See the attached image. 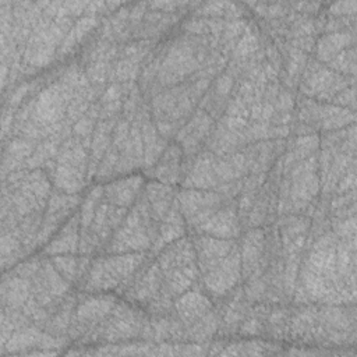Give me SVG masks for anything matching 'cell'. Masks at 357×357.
<instances>
[{"mask_svg": "<svg viewBox=\"0 0 357 357\" xmlns=\"http://www.w3.org/2000/svg\"><path fill=\"white\" fill-rule=\"evenodd\" d=\"M337 237L329 230L308 238L301 254L296 278V301L318 304H353L356 289L350 287L337 271Z\"/></svg>", "mask_w": 357, "mask_h": 357, "instance_id": "obj_1", "label": "cell"}, {"mask_svg": "<svg viewBox=\"0 0 357 357\" xmlns=\"http://www.w3.org/2000/svg\"><path fill=\"white\" fill-rule=\"evenodd\" d=\"M289 337L318 344L353 343L356 337L354 307L342 304L307 305L290 315Z\"/></svg>", "mask_w": 357, "mask_h": 357, "instance_id": "obj_2", "label": "cell"}, {"mask_svg": "<svg viewBox=\"0 0 357 357\" xmlns=\"http://www.w3.org/2000/svg\"><path fill=\"white\" fill-rule=\"evenodd\" d=\"M199 278L205 290L216 298L227 296L241 280L240 247L234 240L194 234Z\"/></svg>", "mask_w": 357, "mask_h": 357, "instance_id": "obj_3", "label": "cell"}, {"mask_svg": "<svg viewBox=\"0 0 357 357\" xmlns=\"http://www.w3.org/2000/svg\"><path fill=\"white\" fill-rule=\"evenodd\" d=\"M52 185L43 169H24L6 176L1 195V230L14 227L25 216L43 213Z\"/></svg>", "mask_w": 357, "mask_h": 357, "instance_id": "obj_4", "label": "cell"}, {"mask_svg": "<svg viewBox=\"0 0 357 357\" xmlns=\"http://www.w3.org/2000/svg\"><path fill=\"white\" fill-rule=\"evenodd\" d=\"M128 209L109 204L103 187H93L81 204L78 254L92 255L106 248Z\"/></svg>", "mask_w": 357, "mask_h": 357, "instance_id": "obj_5", "label": "cell"}, {"mask_svg": "<svg viewBox=\"0 0 357 357\" xmlns=\"http://www.w3.org/2000/svg\"><path fill=\"white\" fill-rule=\"evenodd\" d=\"M319 188L318 156L314 155L282 173L278 190V213L311 218Z\"/></svg>", "mask_w": 357, "mask_h": 357, "instance_id": "obj_6", "label": "cell"}, {"mask_svg": "<svg viewBox=\"0 0 357 357\" xmlns=\"http://www.w3.org/2000/svg\"><path fill=\"white\" fill-rule=\"evenodd\" d=\"M156 236L158 222L151 213L144 192H141L137 202L130 208L112 236L105 251L107 254L145 252L146 250H152Z\"/></svg>", "mask_w": 357, "mask_h": 357, "instance_id": "obj_7", "label": "cell"}, {"mask_svg": "<svg viewBox=\"0 0 357 357\" xmlns=\"http://www.w3.org/2000/svg\"><path fill=\"white\" fill-rule=\"evenodd\" d=\"M117 291L124 297V300L142 308L149 315L170 311L174 303V297L166 286L156 259H146L134 276Z\"/></svg>", "mask_w": 357, "mask_h": 357, "instance_id": "obj_8", "label": "cell"}, {"mask_svg": "<svg viewBox=\"0 0 357 357\" xmlns=\"http://www.w3.org/2000/svg\"><path fill=\"white\" fill-rule=\"evenodd\" d=\"M146 259L145 252L100 255L91 262L82 289L86 293L120 290Z\"/></svg>", "mask_w": 357, "mask_h": 357, "instance_id": "obj_9", "label": "cell"}, {"mask_svg": "<svg viewBox=\"0 0 357 357\" xmlns=\"http://www.w3.org/2000/svg\"><path fill=\"white\" fill-rule=\"evenodd\" d=\"M156 262L173 297L190 290L199 278L192 240L184 236L165 245L158 252Z\"/></svg>", "mask_w": 357, "mask_h": 357, "instance_id": "obj_10", "label": "cell"}, {"mask_svg": "<svg viewBox=\"0 0 357 357\" xmlns=\"http://www.w3.org/2000/svg\"><path fill=\"white\" fill-rule=\"evenodd\" d=\"M88 149L70 135L61 145L56 159L43 167L56 190L78 194L88 181Z\"/></svg>", "mask_w": 357, "mask_h": 357, "instance_id": "obj_11", "label": "cell"}, {"mask_svg": "<svg viewBox=\"0 0 357 357\" xmlns=\"http://www.w3.org/2000/svg\"><path fill=\"white\" fill-rule=\"evenodd\" d=\"M149 319L145 311L127 300H117L113 310L89 335L86 343H117L148 337Z\"/></svg>", "mask_w": 357, "mask_h": 357, "instance_id": "obj_12", "label": "cell"}, {"mask_svg": "<svg viewBox=\"0 0 357 357\" xmlns=\"http://www.w3.org/2000/svg\"><path fill=\"white\" fill-rule=\"evenodd\" d=\"M298 84L305 98L332 103L342 91L354 85V77L342 75L318 60L308 59Z\"/></svg>", "mask_w": 357, "mask_h": 357, "instance_id": "obj_13", "label": "cell"}, {"mask_svg": "<svg viewBox=\"0 0 357 357\" xmlns=\"http://www.w3.org/2000/svg\"><path fill=\"white\" fill-rule=\"evenodd\" d=\"M116 303L117 298L113 294L88 293L84 296H78V301L74 308L68 331V337L75 342L86 343L89 335L107 317Z\"/></svg>", "mask_w": 357, "mask_h": 357, "instance_id": "obj_14", "label": "cell"}, {"mask_svg": "<svg viewBox=\"0 0 357 357\" xmlns=\"http://www.w3.org/2000/svg\"><path fill=\"white\" fill-rule=\"evenodd\" d=\"M230 199L233 198L213 190L183 188L177 192L180 212L184 218L185 226H188L192 231L211 219Z\"/></svg>", "mask_w": 357, "mask_h": 357, "instance_id": "obj_15", "label": "cell"}, {"mask_svg": "<svg viewBox=\"0 0 357 357\" xmlns=\"http://www.w3.org/2000/svg\"><path fill=\"white\" fill-rule=\"evenodd\" d=\"M298 120L310 131H336L354 123V110L333 105L318 102L310 98H303L298 102Z\"/></svg>", "mask_w": 357, "mask_h": 357, "instance_id": "obj_16", "label": "cell"}, {"mask_svg": "<svg viewBox=\"0 0 357 357\" xmlns=\"http://www.w3.org/2000/svg\"><path fill=\"white\" fill-rule=\"evenodd\" d=\"M28 279L31 282L33 298L49 312L70 293L71 289V284L56 271L50 258H40Z\"/></svg>", "mask_w": 357, "mask_h": 357, "instance_id": "obj_17", "label": "cell"}, {"mask_svg": "<svg viewBox=\"0 0 357 357\" xmlns=\"http://www.w3.org/2000/svg\"><path fill=\"white\" fill-rule=\"evenodd\" d=\"M67 342L64 337H54L36 325L22 326L11 333L8 340L3 343V353H28V354H49L56 353V349L63 347Z\"/></svg>", "mask_w": 357, "mask_h": 357, "instance_id": "obj_18", "label": "cell"}, {"mask_svg": "<svg viewBox=\"0 0 357 357\" xmlns=\"http://www.w3.org/2000/svg\"><path fill=\"white\" fill-rule=\"evenodd\" d=\"M79 201L81 199L77 194H67L56 188L52 190L46 209L43 212L36 245L45 244L56 233V230L71 218L79 205Z\"/></svg>", "mask_w": 357, "mask_h": 357, "instance_id": "obj_19", "label": "cell"}, {"mask_svg": "<svg viewBox=\"0 0 357 357\" xmlns=\"http://www.w3.org/2000/svg\"><path fill=\"white\" fill-rule=\"evenodd\" d=\"M215 120L202 109H195L187 123L176 134V144L181 148L185 158H194L206 145Z\"/></svg>", "mask_w": 357, "mask_h": 357, "instance_id": "obj_20", "label": "cell"}, {"mask_svg": "<svg viewBox=\"0 0 357 357\" xmlns=\"http://www.w3.org/2000/svg\"><path fill=\"white\" fill-rule=\"evenodd\" d=\"M276 229L283 255H301L310 238L311 218L307 215H283Z\"/></svg>", "mask_w": 357, "mask_h": 357, "instance_id": "obj_21", "label": "cell"}, {"mask_svg": "<svg viewBox=\"0 0 357 357\" xmlns=\"http://www.w3.org/2000/svg\"><path fill=\"white\" fill-rule=\"evenodd\" d=\"M240 258H241V279L250 280L259 278L264 273V254H265V230L261 227H251L241 238Z\"/></svg>", "mask_w": 357, "mask_h": 357, "instance_id": "obj_22", "label": "cell"}, {"mask_svg": "<svg viewBox=\"0 0 357 357\" xmlns=\"http://www.w3.org/2000/svg\"><path fill=\"white\" fill-rule=\"evenodd\" d=\"M195 234H205L218 238L234 240L241 233V222L237 212V201L230 199L222 209H219L211 219L201 225Z\"/></svg>", "mask_w": 357, "mask_h": 357, "instance_id": "obj_23", "label": "cell"}, {"mask_svg": "<svg viewBox=\"0 0 357 357\" xmlns=\"http://www.w3.org/2000/svg\"><path fill=\"white\" fill-rule=\"evenodd\" d=\"M225 298L226 300L220 303L218 310L220 318L219 332L231 335L238 332V328L251 307V301L247 298L244 287H234L227 296H225Z\"/></svg>", "mask_w": 357, "mask_h": 357, "instance_id": "obj_24", "label": "cell"}, {"mask_svg": "<svg viewBox=\"0 0 357 357\" xmlns=\"http://www.w3.org/2000/svg\"><path fill=\"white\" fill-rule=\"evenodd\" d=\"M144 187L145 183L141 176H127L107 183L103 187V198L109 204L130 209L137 202Z\"/></svg>", "mask_w": 357, "mask_h": 357, "instance_id": "obj_25", "label": "cell"}, {"mask_svg": "<svg viewBox=\"0 0 357 357\" xmlns=\"http://www.w3.org/2000/svg\"><path fill=\"white\" fill-rule=\"evenodd\" d=\"M174 311L184 328L192 325L213 310L211 298L199 290H187L173 303Z\"/></svg>", "mask_w": 357, "mask_h": 357, "instance_id": "obj_26", "label": "cell"}, {"mask_svg": "<svg viewBox=\"0 0 357 357\" xmlns=\"http://www.w3.org/2000/svg\"><path fill=\"white\" fill-rule=\"evenodd\" d=\"M139 126H141V135L144 144V166L146 169L152 167L163 151L167 146V138H165L156 128L152 117L151 110L145 107V110L138 116Z\"/></svg>", "mask_w": 357, "mask_h": 357, "instance_id": "obj_27", "label": "cell"}, {"mask_svg": "<svg viewBox=\"0 0 357 357\" xmlns=\"http://www.w3.org/2000/svg\"><path fill=\"white\" fill-rule=\"evenodd\" d=\"M183 158L184 153L177 144L167 145L158 162L149 167L151 176L163 184H176L181 180V173L184 172L183 167Z\"/></svg>", "mask_w": 357, "mask_h": 357, "instance_id": "obj_28", "label": "cell"}, {"mask_svg": "<svg viewBox=\"0 0 357 357\" xmlns=\"http://www.w3.org/2000/svg\"><path fill=\"white\" fill-rule=\"evenodd\" d=\"M117 119H99L96 123V127L93 130V135L89 145V163H88V180L95 177L96 170L99 167L100 160L103 159L106 151L109 149L112 139H113V131L117 123Z\"/></svg>", "mask_w": 357, "mask_h": 357, "instance_id": "obj_29", "label": "cell"}, {"mask_svg": "<svg viewBox=\"0 0 357 357\" xmlns=\"http://www.w3.org/2000/svg\"><path fill=\"white\" fill-rule=\"evenodd\" d=\"M79 247V213L75 212L46 244L43 254L47 257L77 254Z\"/></svg>", "mask_w": 357, "mask_h": 357, "instance_id": "obj_30", "label": "cell"}, {"mask_svg": "<svg viewBox=\"0 0 357 357\" xmlns=\"http://www.w3.org/2000/svg\"><path fill=\"white\" fill-rule=\"evenodd\" d=\"M77 301L78 296L68 293L54 308L50 310L47 321L42 329L54 337L67 339Z\"/></svg>", "mask_w": 357, "mask_h": 357, "instance_id": "obj_31", "label": "cell"}, {"mask_svg": "<svg viewBox=\"0 0 357 357\" xmlns=\"http://www.w3.org/2000/svg\"><path fill=\"white\" fill-rule=\"evenodd\" d=\"M38 144L28 138L13 137L3 152V178L14 172L24 170Z\"/></svg>", "mask_w": 357, "mask_h": 357, "instance_id": "obj_32", "label": "cell"}, {"mask_svg": "<svg viewBox=\"0 0 357 357\" xmlns=\"http://www.w3.org/2000/svg\"><path fill=\"white\" fill-rule=\"evenodd\" d=\"M50 262L70 284L82 286L92 261L89 255L79 254L77 257L75 254H64L50 257Z\"/></svg>", "mask_w": 357, "mask_h": 357, "instance_id": "obj_33", "label": "cell"}, {"mask_svg": "<svg viewBox=\"0 0 357 357\" xmlns=\"http://www.w3.org/2000/svg\"><path fill=\"white\" fill-rule=\"evenodd\" d=\"M354 45V31L329 32L315 42V60L328 64L336 54Z\"/></svg>", "mask_w": 357, "mask_h": 357, "instance_id": "obj_34", "label": "cell"}, {"mask_svg": "<svg viewBox=\"0 0 357 357\" xmlns=\"http://www.w3.org/2000/svg\"><path fill=\"white\" fill-rule=\"evenodd\" d=\"M98 25V17H96V11H85L84 17H81L78 21L74 22V25L71 26L70 32L67 33V36L64 38L59 52H57V57L59 59H64L67 57V54H70L85 38L86 35Z\"/></svg>", "mask_w": 357, "mask_h": 357, "instance_id": "obj_35", "label": "cell"}, {"mask_svg": "<svg viewBox=\"0 0 357 357\" xmlns=\"http://www.w3.org/2000/svg\"><path fill=\"white\" fill-rule=\"evenodd\" d=\"M269 310L271 305L268 303H257L254 307H250L238 332L241 335H264Z\"/></svg>", "mask_w": 357, "mask_h": 357, "instance_id": "obj_36", "label": "cell"}, {"mask_svg": "<svg viewBox=\"0 0 357 357\" xmlns=\"http://www.w3.org/2000/svg\"><path fill=\"white\" fill-rule=\"evenodd\" d=\"M290 314L291 311L283 308V307H271L266 325H265V333L275 339H286L289 337V325H290Z\"/></svg>", "mask_w": 357, "mask_h": 357, "instance_id": "obj_37", "label": "cell"}, {"mask_svg": "<svg viewBox=\"0 0 357 357\" xmlns=\"http://www.w3.org/2000/svg\"><path fill=\"white\" fill-rule=\"evenodd\" d=\"M325 66L329 67L331 70L342 74V75L354 77V70H356V49H354V45L342 50L339 54H336Z\"/></svg>", "mask_w": 357, "mask_h": 357, "instance_id": "obj_38", "label": "cell"}, {"mask_svg": "<svg viewBox=\"0 0 357 357\" xmlns=\"http://www.w3.org/2000/svg\"><path fill=\"white\" fill-rule=\"evenodd\" d=\"M262 346L257 342L240 343V344H230L227 349L222 350L220 354H264Z\"/></svg>", "mask_w": 357, "mask_h": 357, "instance_id": "obj_39", "label": "cell"}, {"mask_svg": "<svg viewBox=\"0 0 357 357\" xmlns=\"http://www.w3.org/2000/svg\"><path fill=\"white\" fill-rule=\"evenodd\" d=\"M356 13V1H343L332 4L329 8V14L332 17H354Z\"/></svg>", "mask_w": 357, "mask_h": 357, "instance_id": "obj_40", "label": "cell"}]
</instances>
